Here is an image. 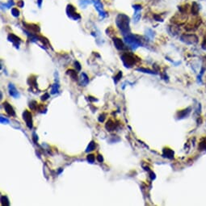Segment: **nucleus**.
Masks as SVG:
<instances>
[{"instance_id": "nucleus-14", "label": "nucleus", "mask_w": 206, "mask_h": 206, "mask_svg": "<svg viewBox=\"0 0 206 206\" xmlns=\"http://www.w3.org/2000/svg\"><path fill=\"white\" fill-rule=\"evenodd\" d=\"M95 148V143L94 141H91L90 143H89L88 145V146L86 149V152H90V151H92V150H94Z\"/></svg>"}, {"instance_id": "nucleus-5", "label": "nucleus", "mask_w": 206, "mask_h": 206, "mask_svg": "<svg viewBox=\"0 0 206 206\" xmlns=\"http://www.w3.org/2000/svg\"><path fill=\"white\" fill-rule=\"evenodd\" d=\"M23 119L24 120V121L26 122L27 126L29 129L32 128V114L31 112L25 110L23 113Z\"/></svg>"}, {"instance_id": "nucleus-22", "label": "nucleus", "mask_w": 206, "mask_h": 206, "mask_svg": "<svg viewBox=\"0 0 206 206\" xmlns=\"http://www.w3.org/2000/svg\"><path fill=\"white\" fill-rule=\"evenodd\" d=\"M140 17H141V15L139 14V11H136L135 14H134V16H133V19L135 20L136 22H138L139 20Z\"/></svg>"}, {"instance_id": "nucleus-16", "label": "nucleus", "mask_w": 206, "mask_h": 206, "mask_svg": "<svg viewBox=\"0 0 206 206\" xmlns=\"http://www.w3.org/2000/svg\"><path fill=\"white\" fill-rule=\"evenodd\" d=\"M1 203H2V205H3V206H7V205L10 204L7 197V196H1Z\"/></svg>"}, {"instance_id": "nucleus-7", "label": "nucleus", "mask_w": 206, "mask_h": 206, "mask_svg": "<svg viewBox=\"0 0 206 206\" xmlns=\"http://www.w3.org/2000/svg\"><path fill=\"white\" fill-rule=\"evenodd\" d=\"M3 107H4V109H5L6 112L9 116H16V112H15V111H14L13 107L9 104L7 102L3 103Z\"/></svg>"}, {"instance_id": "nucleus-33", "label": "nucleus", "mask_w": 206, "mask_h": 206, "mask_svg": "<svg viewBox=\"0 0 206 206\" xmlns=\"http://www.w3.org/2000/svg\"><path fill=\"white\" fill-rule=\"evenodd\" d=\"M18 6L20 7H24V2H23V1H20V2L18 3Z\"/></svg>"}, {"instance_id": "nucleus-30", "label": "nucleus", "mask_w": 206, "mask_h": 206, "mask_svg": "<svg viewBox=\"0 0 206 206\" xmlns=\"http://www.w3.org/2000/svg\"><path fill=\"white\" fill-rule=\"evenodd\" d=\"M75 67L77 68V71H80V70H81V65H80V64H79L78 62H75Z\"/></svg>"}, {"instance_id": "nucleus-1", "label": "nucleus", "mask_w": 206, "mask_h": 206, "mask_svg": "<svg viewBox=\"0 0 206 206\" xmlns=\"http://www.w3.org/2000/svg\"><path fill=\"white\" fill-rule=\"evenodd\" d=\"M129 18L124 14H120L116 20V24L124 36H127L130 32L129 29Z\"/></svg>"}, {"instance_id": "nucleus-13", "label": "nucleus", "mask_w": 206, "mask_h": 206, "mask_svg": "<svg viewBox=\"0 0 206 206\" xmlns=\"http://www.w3.org/2000/svg\"><path fill=\"white\" fill-rule=\"evenodd\" d=\"M88 83H89V78H88L87 75L85 73H83L81 74V83H82V85L86 86L88 84Z\"/></svg>"}, {"instance_id": "nucleus-11", "label": "nucleus", "mask_w": 206, "mask_h": 206, "mask_svg": "<svg viewBox=\"0 0 206 206\" xmlns=\"http://www.w3.org/2000/svg\"><path fill=\"white\" fill-rule=\"evenodd\" d=\"M25 25V27L29 29L31 32H34V33H37V32H40V28L36 25V24H24Z\"/></svg>"}, {"instance_id": "nucleus-21", "label": "nucleus", "mask_w": 206, "mask_h": 206, "mask_svg": "<svg viewBox=\"0 0 206 206\" xmlns=\"http://www.w3.org/2000/svg\"><path fill=\"white\" fill-rule=\"evenodd\" d=\"M11 14L15 17H18L19 15H20V11H19L18 9H16V8H13L11 10Z\"/></svg>"}, {"instance_id": "nucleus-2", "label": "nucleus", "mask_w": 206, "mask_h": 206, "mask_svg": "<svg viewBox=\"0 0 206 206\" xmlns=\"http://www.w3.org/2000/svg\"><path fill=\"white\" fill-rule=\"evenodd\" d=\"M125 43L133 49H136L141 45V41L136 38V36L131 34H128L127 36H125Z\"/></svg>"}, {"instance_id": "nucleus-6", "label": "nucleus", "mask_w": 206, "mask_h": 206, "mask_svg": "<svg viewBox=\"0 0 206 206\" xmlns=\"http://www.w3.org/2000/svg\"><path fill=\"white\" fill-rule=\"evenodd\" d=\"M93 3L95 4V7L96 8V10L98 11V12L100 13V15L104 18L106 16V13L104 11V8H103V5L100 2V0H92Z\"/></svg>"}, {"instance_id": "nucleus-25", "label": "nucleus", "mask_w": 206, "mask_h": 206, "mask_svg": "<svg viewBox=\"0 0 206 206\" xmlns=\"http://www.w3.org/2000/svg\"><path fill=\"white\" fill-rule=\"evenodd\" d=\"M49 95L48 94V93H45L44 95L41 96V100H46L49 99Z\"/></svg>"}, {"instance_id": "nucleus-12", "label": "nucleus", "mask_w": 206, "mask_h": 206, "mask_svg": "<svg viewBox=\"0 0 206 206\" xmlns=\"http://www.w3.org/2000/svg\"><path fill=\"white\" fill-rule=\"evenodd\" d=\"M105 127H106V129H107V130H108V131H113V130L116 129V125H115V123L113 122V121L111 120H109L107 122V124H106V125H105Z\"/></svg>"}, {"instance_id": "nucleus-26", "label": "nucleus", "mask_w": 206, "mask_h": 206, "mask_svg": "<svg viewBox=\"0 0 206 206\" xmlns=\"http://www.w3.org/2000/svg\"><path fill=\"white\" fill-rule=\"evenodd\" d=\"M121 76H122V73L120 72V73L117 74V75L116 76V78H115V82H116V83H117V81L121 78Z\"/></svg>"}, {"instance_id": "nucleus-8", "label": "nucleus", "mask_w": 206, "mask_h": 206, "mask_svg": "<svg viewBox=\"0 0 206 206\" xmlns=\"http://www.w3.org/2000/svg\"><path fill=\"white\" fill-rule=\"evenodd\" d=\"M113 42H114V45L116 46V48L119 49V50H123V49H125V46L124 45V43L122 42L120 39L117 38V37H114L113 38Z\"/></svg>"}, {"instance_id": "nucleus-31", "label": "nucleus", "mask_w": 206, "mask_h": 206, "mask_svg": "<svg viewBox=\"0 0 206 206\" xmlns=\"http://www.w3.org/2000/svg\"><path fill=\"white\" fill-rule=\"evenodd\" d=\"M97 160L99 161L100 162H103V160H104V158H103L102 155H100V154H99V155L97 156Z\"/></svg>"}, {"instance_id": "nucleus-27", "label": "nucleus", "mask_w": 206, "mask_h": 206, "mask_svg": "<svg viewBox=\"0 0 206 206\" xmlns=\"http://www.w3.org/2000/svg\"><path fill=\"white\" fill-rule=\"evenodd\" d=\"M13 5H14V3H13L12 0H9L8 3L5 4V6H6L7 7H11V6H13Z\"/></svg>"}, {"instance_id": "nucleus-9", "label": "nucleus", "mask_w": 206, "mask_h": 206, "mask_svg": "<svg viewBox=\"0 0 206 206\" xmlns=\"http://www.w3.org/2000/svg\"><path fill=\"white\" fill-rule=\"evenodd\" d=\"M8 88H9V93H10V95L14 97V98H18L20 96V94H19L18 91L16 90V88L15 87V86L13 85L12 83H10L8 86Z\"/></svg>"}, {"instance_id": "nucleus-3", "label": "nucleus", "mask_w": 206, "mask_h": 206, "mask_svg": "<svg viewBox=\"0 0 206 206\" xmlns=\"http://www.w3.org/2000/svg\"><path fill=\"white\" fill-rule=\"evenodd\" d=\"M121 60H122V62L124 63V65L127 68H131L136 63L135 56L129 53L122 54V56H121Z\"/></svg>"}, {"instance_id": "nucleus-29", "label": "nucleus", "mask_w": 206, "mask_h": 206, "mask_svg": "<svg viewBox=\"0 0 206 206\" xmlns=\"http://www.w3.org/2000/svg\"><path fill=\"white\" fill-rule=\"evenodd\" d=\"M137 71H144L145 73H151L150 71H149V70H146V69H143V68H140V69H138Z\"/></svg>"}, {"instance_id": "nucleus-19", "label": "nucleus", "mask_w": 206, "mask_h": 206, "mask_svg": "<svg viewBox=\"0 0 206 206\" xmlns=\"http://www.w3.org/2000/svg\"><path fill=\"white\" fill-rule=\"evenodd\" d=\"M87 161L90 163H93L95 161V155L94 154H89L87 155Z\"/></svg>"}, {"instance_id": "nucleus-18", "label": "nucleus", "mask_w": 206, "mask_h": 206, "mask_svg": "<svg viewBox=\"0 0 206 206\" xmlns=\"http://www.w3.org/2000/svg\"><path fill=\"white\" fill-rule=\"evenodd\" d=\"M29 83L30 84V86H34L35 87H37V84H36V79L33 78L32 76L29 79Z\"/></svg>"}, {"instance_id": "nucleus-10", "label": "nucleus", "mask_w": 206, "mask_h": 206, "mask_svg": "<svg viewBox=\"0 0 206 206\" xmlns=\"http://www.w3.org/2000/svg\"><path fill=\"white\" fill-rule=\"evenodd\" d=\"M8 40H10L11 42H12V43L15 45L16 46H18L19 47V45H20V39L19 38L18 36H16V35H14V34H10L8 36Z\"/></svg>"}, {"instance_id": "nucleus-34", "label": "nucleus", "mask_w": 206, "mask_h": 206, "mask_svg": "<svg viewBox=\"0 0 206 206\" xmlns=\"http://www.w3.org/2000/svg\"><path fill=\"white\" fill-rule=\"evenodd\" d=\"M41 3H42V0H38V5L40 7H41Z\"/></svg>"}, {"instance_id": "nucleus-20", "label": "nucleus", "mask_w": 206, "mask_h": 206, "mask_svg": "<svg viewBox=\"0 0 206 206\" xmlns=\"http://www.w3.org/2000/svg\"><path fill=\"white\" fill-rule=\"evenodd\" d=\"M191 11H193V12L194 13V15H196V13L198 12V7H197V4H196V3H193V8H191Z\"/></svg>"}, {"instance_id": "nucleus-23", "label": "nucleus", "mask_w": 206, "mask_h": 206, "mask_svg": "<svg viewBox=\"0 0 206 206\" xmlns=\"http://www.w3.org/2000/svg\"><path fill=\"white\" fill-rule=\"evenodd\" d=\"M29 107H30V108L31 109H36V107H37V103L36 101H32L30 103V104H29Z\"/></svg>"}, {"instance_id": "nucleus-4", "label": "nucleus", "mask_w": 206, "mask_h": 206, "mask_svg": "<svg viewBox=\"0 0 206 206\" xmlns=\"http://www.w3.org/2000/svg\"><path fill=\"white\" fill-rule=\"evenodd\" d=\"M66 12L68 14V16L70 18L73 19L74 20H77L78 19H80V16L78 15V14L75 11V8H74L72 5H68L67 6V8H66Z\"/></svg>"}, {"instance_id": "nucleus-28", "label": "nucleus", "mask_w": 206, "mask_h": 206, "mask_svg": "<svg viewBox=\"0 0 206 206\" xmlns=\"http://www.w3.org/2000/svg\"><path fill=\"white\" fill-rule=\"evenodd\" d=\"M133 9L135 11H141L142 10V6L141 5H134Z\"/></svg>"}, {"instance_id": "nucleus-24", "label": "nucleus", "mask_w": 206, "mask_h": 206, "mask_svg": "<svg viewBox=\"0 0 206 206\" xmlns=\"http://www.w3.org/2000/svg\"><path fill=\"white\" fill-rule=\"evenodd\" d=\"M0 119H1V123H3V124H8L9 123V120L7 118H4L3 116H1V118Z\"/></svg>"}, {"instance_id": "nucleus-15", "label": "nucleus", "mask_w": 206, "mask_h": 206, "mask_svg": "<svg viewBox=\"0 0 206 206\" xmlns=\"http://www.w3.org/2000/svg\"><path fill=\"white\" fill-rule=\"evenodd\" d=\"M67 74L74 79V80H77V74H76V71H73V70H69V71H67Z\"/></svg>"}, {"instance_id": "nucleus-17", "label": "nucleus", "mask_w": 206, "mask_h": 206, "mask_svg": "<svg viewBox=\"0 0 206 206\" xmlns=\"http://www.w3.org/2000/svg\"><path fill=\"white\" fill-rule=\"evenodd\" d=\"M58 88H59V85H58V83H55L54 85L52 87V90H51V94H56V93H58Z\"/></svg>"}, {"instance_id": "nucleus-32", "label": "nucleus", "mask_w": 206, "mask_h": 206, "mask_svg": "<svg viewBox=\"0 0 206 206\" xmlns=\"http://www.w3.org/2000/svg\"><path fill=\"white\" fill-rule=\"evenodd\" d=\"M104 116H105L104 115H100V118H99V121H100V122H103V121L104 120V118H105Z\"/></svg>"}]
</instances>
